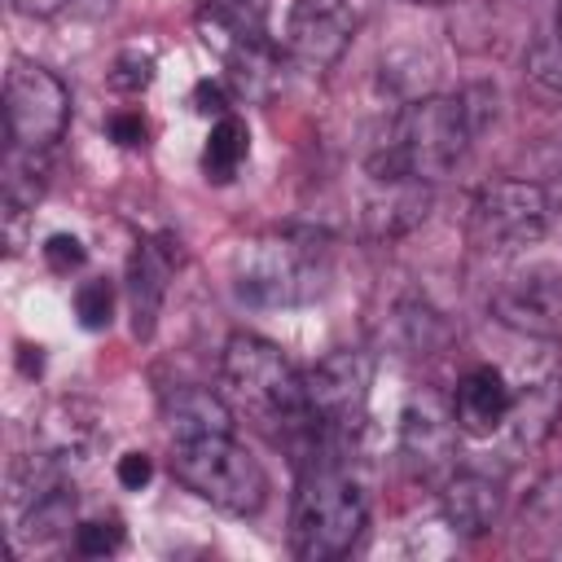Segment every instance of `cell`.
I'll return each instance as SVG.
<instances>
[{
	"mask_svg": "<svg viewBox=\"0 0 562 562\" xmlns=\"http://www.w3.org/2000/svg\"><path fill=\"white\" fill-rule=\"evenodd\" d=\"M334 246L312 224H281L246 237L233 255V290L255 307H299L329 290Z\"/></svg>",
	"mask_w": 562,
	"mask_h": 562,
	"instance_id": "cell-1",
	"label": "cell"
},
{
	"mask_svg": "<svg viewBox=\"0 0 562 562\" xmlns=\"http://www.w3.org/2000/svg\"><path fill=\"white\" fill-rule=\"evenodd\" d=\"M356 35V13L347 0H294L285 22V57L299 70H329Z\"/></svg>",
	"mask_w": 562,
	"mask_h": 562,
	"instance_id": "cell-10",
	"label": "cell"
},
{
	"mask_svg": "<svg viewBox=\"0 0 562 562\" xmlns=\"http://www.w3.org/2000/svg\"><path fill=\"white\" fill-rule=\"evenodd\" d=\"M61 4H66V0H13V9L26 13V18H53Z\"/></svg>",
	"mask_w": 562,
	"mask_h": 562,
	"instance_id": "cell-31",
	"label": "cell"
},
{
	"mask_svg": "<svg viewBox=\"0 0 562 562\" xmlns=\"http://www.w3.org/2000/svg\"><path fill=\"white\" fill-rule=\"evenodd\" d=\"M171 474L202 496L206 505L224 514H259L268 501V474L263 465L233 443V435H202V439H176L171 443Z\"/></svg>",
	"mask_w": 562,
	"mask_h": 562,
	"instance_id": "cell-5",
	"label": "cell"
},
{
	"mask_svg": "<svg viewBox=\"0 0 562 562\" xmlns=\"http://www.w3.org/2000/svg\"><path fill=\"white\" fill-rule=\"evenodd\" d=\"M386 189V198H373L369 202V228L378 237H395V233H408L413 224L426 220L430 211V184L426 180H378Z\"/></svg>",
	"mask_w": 562,
	"mask_h": 562,
	"instance_id": "cell-19",
	"label": "cell"
},
{
	"mask_svg": "<svg viewBox=\"0 0 562 562\" xmlns=\"http://www.w3.org/2000/svg\"><path fill=\"white\" fill-rule=\"evenodd\" d=\"M40 439H44V452H53L70 465V461H83L101 443V426H97V413L83 400H61L40 422Z\"/></svg>",
	"mask_w": 562,
	"mask_h": 562,
	"instance_id": "cell-18",
	"label": "cell"
},
{
	"mask_svg": "<svg viewBox=\"0 0 562 562\" xmlns=\"http://www.w3.org/2000/svg\"><path fill=\"white\" fill-rule=\"evenodd\" d=\"M154 70H158L154 53L132 44V48H123V53L110 61V70H105V83H110L114 92H123V97H136V92H145V88L154 83Z\"/></svg>",
	"mask_w": 562,
	"mask_h": 562,
	"instance_id": "cell-23",
	"label": "cell"
},
{
	"mask_svg": "<svg viewBox=\"0 0 562 562\" xmlns=\"http://www.w3.org/2000/svg\"><path fill=\"white\" fill-rule=\"evenodd\" d=\"M558 31H562V4H558Z\"/></svg>",
	"mask_w": 562,
	"mask_h": 562,
	"instance_id": "cell-34",
	"label": "cell"
},
{
	"mask_svg": "<svg viewBox=\"0 0 562 562\" xmlns=\"http://www.w3.org/2000/svg\"><path fill=\"white\" fill-rule=\"evenodd\" d=\"M123 549V527L114 518H97V522H79L75 527V553L83 558H110Z\"/></svg>",
	"mask_w": 562,
	"mask_h": 562,
	"instance_id": "cell-26",
	"label": "cell"
},
{
	"mask_svg": "<svg viewBox=\"0 0 562 562\" xmlns=\"http://www.w3.org/2000/svg\"><path fill=\"white\" fill-rule=\"evenodd\" d=\"M408 4H426V9H435V4H452V0H408Z\"/></svg>",
	"mask_w": 562,
	"mask_h": 562,
	"instance_id": "cell-33",
	"label": "cell"
},
{
	"mask_svg": "<svg viewBox=\"0 0 562 562\" xmlns=\"http://www.w3.org/2000/svg\"><path fill=\"white\" fill-rule=\"evenodd\" d=\"M307 408H312V448L338 452L347 448L369 417L373 391V356L369 351H329L321 364L303 373Z\"/></svg>",
	"mask_w": 562,
	"mask_h": 562,
	"instance_id": "cell-6",
	"label": "cell"
},
{
	"mask_svg": "<svg viewBox=\"0 0 562 562\" xmlns=\"http://www.w3.org/2000/svg\"><path fill=\"white\" fill-rule=\"evenodd\" d=\"M70 527H79L75 522V492H70V483L57 487V492H48V496H40V501H31L18 514V536L22 540H35V544H48V540L66 536Z\"/></svg>",
	"mask_w": 562,
	"mask_h": 562,
	"instance_id": "cell-21",
	"label": "cell"
},
{
	"mask_svg": "<svg viewBox=\"0 0 562 562\" xmlns=\"http://www.w3.org/2000/svg\"><path fill=\"white\" fill-rule=\"evenodd\" d=\"M220 382L224 400L237 417L250 426L277 435V439H307L312 435V408H307V382L285 360V351L259 334H233L220 356Z\"/></svg>",
	"mask_w": 562,
	"mask_h": 562,
	"instance_id": "cell-2",
	"label": "cell"
},
{
	"mask_svg": "<svg viewBox=\"0 0 562 562\" xmlns=\"http://www.w3.org/2000/svg\"><path fill=\"white\" fill-rule=\"evenodd\" d=\"M198 35L220 61L268 44V0H198Z\"/></svg>",
	"mask_w": 562,
	"mask_h": 562,
	"instance_id": "cell-15",
	"label": "cell"
},
{
	"mask_svg": "<svg viewBox=\"0 0 562 562\" xmlns=\"http://www.w3.org/2000/svg\"><path fill=\"white\" fill-rule=\"evenodd\" d=\"M395 329H400V347L408 356H430V351H439L448 342L443 316L430 303H422V299H404L395 307Z\"/></svg>",
	"mask_w": 562,
	"mask_h": 562,
	"instance_id": "cell-22",
	"label": "cell"
},
{
	"mask_svg": "<svg viewBox=\"0 0 562 562\" xmlns=\"http://www.w3.org/2000/svg\"><path fill=\"white\" fill-rule=\"evenodd\" d=\"M479 136L474 114L465 97L448 92H426L413 97L391 123L386 136L369 154V176L373 180H443Z\"/></svg>",
	"mask_w": 562,
	"mask_h": 562,
	"instance_id": "cell-3",
	"label": "cell"
},
{
	"mask_svg": "<svg viewBox=\"0 0 562 562\" xmlns=\"http://www.w3.org/2000/svg\"><path fill=\"white\" fill-rule=\"evenodd\" d=\"M522 70H527V79H531L536 88L562 92V31L531 40V48H527V57H522Z\"/></svg>",
	"mask_w": 562,
	"mask_h": 562,
	"instance_id": "cell-24",
	"label": "cell"
},
{
	"mask_svg": "<svg viewBox=\"0 0 562 562\" xmlns=\"http://www.w3.org/2000/svg\"><path fill=\"white\" fill-rule=\"evenodd\" d=\"M110 140H114V145H127V149L145 145V119H140L136 110L114 114V119H110Z\"/></svg>",
	"mask_w": 562,
	"mask_h": 562,
	"instance_id": "cell-30",
	"label": "cell"
},
{
	"mask_svg": "<svg viewBox=\"0 0 562 562\" xmlns=\"http://www.w3.org/2000/svg\"><path fill=\"white\" fill-rule=\"evenodd\" d=\"M18 364H22V373H26V378H35V373L44 369V356H40V347H18Z\"/></svg>",
	"mask_w": 562,
	"mask_h": 562,
	"instance_id": "cell-32",
	"label": "cell"
},
{
	"mask_svg": "<svg viewBox=\"0 0 562 562\" xmlns=\"http://www.w3.org/2000/svg\"><path fill=\"white\" fill-rule=\"evenodd\" d=\"M250 154V132L237 114H220L206 145H202V176L215 180V184H228L237 176V167L246 162Z\"/></svg>",
	"mask_w": 562,
	"mask_h": 562,
	"instance_id": "cell-20",
	"label": "cell"
},
{
	"mask_svg": "<svg viewBox=\"0 0 562 562\" xmlns=\"http://www.w3.org/2000/svg\"><path fill=\"white\" fill-rule=\"evenodd\" d=\"M162 422L176 439H202V435H233L237 413L228 408V400L220 391L206 386H171L162 395Z\"/></svg>",
	"mask_w": 562,
	"mask_h": 562,
	"instance_id": "cell-17",
	"label": "cell"
},
{
	"mask_svg": "<svg viewBox=\"0 0 562 562\" xmlns=\"http://www.w3.org/2000/svg\"><path fill=\"white\" fill-rule=\"evenodd\" d=\"M439 509H443V522L457 531V536H483L492 531L496 514H501V483L483 470H452L443 479V492H439Z\"/></svg>",
	"mask_w": 562,
	"mask_h": 562,
	"instance_id": "cell-16",
	"label": "cell"
},
{
	"mask_svg": "<svg viewBox=\"0 0 562 562\" xmlns=\"http://www.w3.org/2000/svg\"><path fill=\"white\" fill-rule=\"evenodd\" d=\"M509 404H514V386L496 364H474L470 373H461L457 391L448 400L457 430L470 439H487V435L505 430Z\"/></svg>",
	"mask_w": 562,
	"mask_h": 562,
	"instance_id": "cell-14",
	"label": "cell"
},
{
	"mask_svg": "<svg viewBox=\"0 0 562 562\" xmlns=\"http://www.w3.org/2000/svg\"><path fill=\"white\" fill-rule=\"evenodd\" d=\"M83 259H88V250H83V241L70 237V233H53V237L44 241V263H48L53 272H75V268H83Z\"/></svg>",
	"mask_w": 562,
	"mask_h": 562,
	"instance_id": "cell-27",
	"label": "cell"
},
{
	"mask_svg": "<svg viewBox=\"0 0 562 562\" xmlns=\"http://www.w3.org/2000/svg\"><path fill=\"white\" fill-rule=\"evenodd\" d=\"M66 123H70L66 83L35 61H13L4 75V132L13 149L44 154L61 140Z\"/></svg>",
	"mask_w": 562,
	"mask_h": 562,
	"instance_id": "cell-8",
	"label": "cell"
},
{
	"mask_svg": "<svg viewBox=\"0 0 562 562\" xmlns=\"http://www.w3.org/2000/svg\"><path fill=\"white\" fill-rule=\"evenodd\" d=\"M487 312L522 338H540V342L562 338V268L536 263L527 272H514L509 281L496 285Z\"/></svg>",
	"mask_w": 562,
	"mask_h": 562,
	"instance_id": "cell-9",
	"label": "cell"
},
{
	"mask_svg": "<svg viewBox=\"0 0 562 562\" xmlns=\"http://www.w3.org/2000/svg\"><path fill=\"white\" fill-rule=\"evenodd\" d=\"M369 518L360 483L342 470L334 452H321L303 465L294 509H290V553L299 562H329L351 553Z\"/></svg>",
	"mask_w": 562,
	"mask_h": 562,
	"instance_id": "cell-4",
	"label": "cell"
},
{
	"mask_svg": "<svg viewBox=\"0 0 562 562\" xmlns=\"http://www.w3.org/2000/svg\"><path fill=\"white\" fill-rule=\"evenodd\" d=\"M189 101H193L198 114H215V119L228 114V92H224V83H215V79H198Z\"/></svg>",
	"mask_w": 562,
	"mask_h": 562,
	"instance_id": "cell-29",
	"label": "cell"
},
{
	"mask_svg": "<svg viewBox=\"0 0 562 562\" xmlns=\"http://www.w3.org/2000/svg\"><path fill=\"white\" fill-rule=\"evenodd\" d=\"M114 479H119L127 492H140V487L154 479V461H149L145 452H123V457L114 461Z\"/></svg>",
	"mask_w": 562,
	"mask_h": 562,
	"instance_id": "cell-28",
	"label": "cell"
},
{
	"mask_svg": "<svg viewBox=\"0 0 562 562\" xmlns=\"http://www.w3.org/2000/svg\"><path fill=\"white\" fill-rule=\"evenodd\" d=\"M75 316L83 329H105L114 316V285L105 277H92L75 290Z\"/></svg>",
	"mask_w": 562,
	"mask_h": 562,
	"instance_id": "cell-25",
	"label": "cell"
},
{
	"mask_svg": "<svg viewBox=\"0 0 562 562\" xmlns=\"http://www.w3.org/2000/svg\"><path fill=\"white\" fill-rule=\"evenodd\" d=\"M180 268V241L171 233H154L140 237L132 259H127V303H132V334L136 338H154L167 285Z\"/></svg>",
	"mask_w": 562,
	"mask_h": 562,
	"instance_id": "cell-11",
	"label": "cell"
},
{
	"mask_svg": "<svg viewBox=\"0 0 562 562\" xmlns=\"http://www.w3.org/2000/svg\"><path fill=\"white\" fill-rule=\"evenodd\" d=\"M553 202L536 180H492L470 198L465 237L483 255L536 246L549 233Z\"/></svg>",
	"mask_w": 562,
	"mask_h": 562,
	"instance_id": "cell-7",
	"label": "cell"
},
{
	"mask_svg": "<svg viewBox=\"0 0 562 562\" xmlns=\"http://www.w3.org/2000/svg\"><path fill=\"white\" fill-rule=\"evenodd\" d=\"M562 417V360L544 356L518 386H514V404L505 417V430L514 439V448H540Z\"/></svg>",
	"mask_w": 562,
	"mask_h": 562,
	"instance_id": "cell-12",
	"label": "cell"
},
{
	"mask_svg": "<svg viewBox=\"0 0 562 562\" xmlns=\"http://www.w3.org/2000/svg\"><path fill=\"white\" fill-rule=\"evenodd\" d=\"M400 457L422 479H435V474L452 470V457H457L452 408H439L435 400H413L400 417Z\"/></svg>",
	"mask_w": 562,
	"mask_h": 562,
	"instance_id": "cell-13",
	"label": "cell"
}]
</instances>
